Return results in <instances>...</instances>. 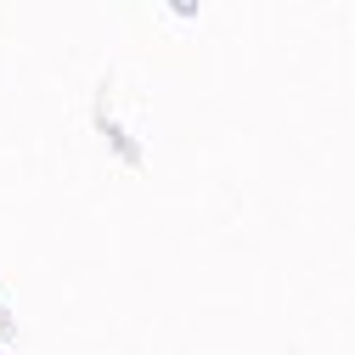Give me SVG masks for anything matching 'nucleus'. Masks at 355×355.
<instances>
[]
</instances>
